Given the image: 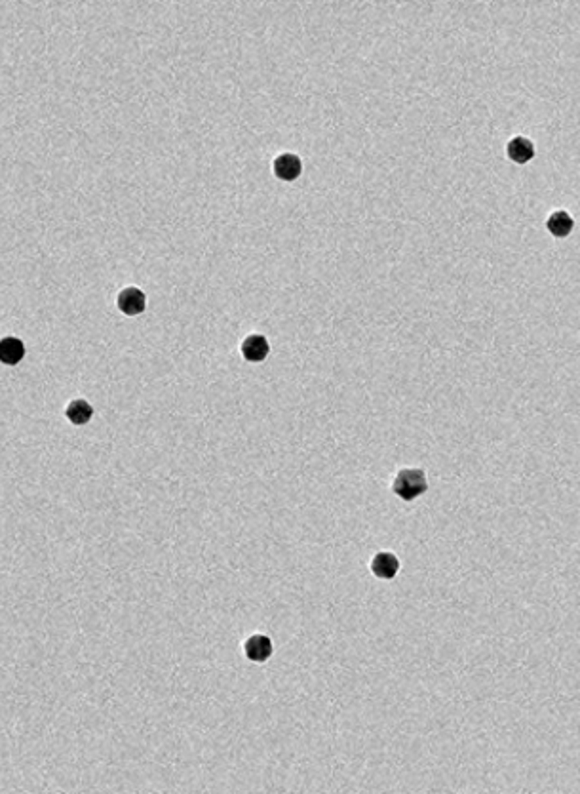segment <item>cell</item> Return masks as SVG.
Returning a JSON list of instances; mask_svg holds the SVG:
<instances>
[{
	"instance_id": "6da1fadb",
	"label": "cell",
	"mask_w": 580,
	"mask_h": 794,
	"mask_svg": "<svg viewBox=\"0 0 580 794\" xmlns=\"http://www.w3.org/2000/svg\"><path fill=\"white\" fill-rule=\"evenodd\" d=\"M426 489H428V482H426L425 471L421 468H402L394 478L392 484V491L398 497H402L404 501H413L418 496H423Z\"/></svg>"
},
{
	"instance_id": "7a4b0ae2",
	"label": "cell",
	"mask_w": 580,
	"mask_h": 794,
	"mask_svg": "<svg viewBox=\"0 0 580 794\" xmlns=\"http://www.w3.org/2000/svg\"><path fill=\"white\" fill-rule=\"evenodd\" d=\"M303 171V162L293 153H282L274 160V176L282 181H295Z\"/></svg>"
},
{
	"instance_id": "3957f363",
	"label": "cell",
	"mask_w": 580,
	"mask_h": 794,
	"mask_svg": "<svg viewBox=\"0 0 580 794\" xmlns=\"http://www.w3.org/2000/svg\"><path fill=\"white\" fill-rule=\"evenodd\" d=\"M244 652L249 661L265 663L272 655V640L267 634H253L244 642Z\"/></svg>"
},
{
	"instance_id": "277c9868",
	"label": "cell",
	"mask_w": 580,
	"mask_h": 794,
	"mask_svg": "<svg viewBox=\"0 0 580 794\" xmlns=\"http://www.w3.org/2000/svg\"><path fill=\"white\" fill-rule=\"evenodd\" d=\"M270 353V345L265 335L253 333L242 343V355L248 362H262Z\"/></svg>"
},
{
	"instance_id": "5b68a950",
	"label": "cell",
	"mask_w": 580,
	"mask_h": 794,
	"mask_svg": "<svg viewBox=\"0 0 580 794\" xmlns=\"http://www.w3.org/2000/svg\"><path fill=\"white\" fill-rule=\"evenodd\" d=\"M371 572L379 579H392L400 572V560H398L396 554L386 553V551L377 553L371 560Z\"/></svg>"
},
{
	"instance_id": "8992f818",
	"label": "cell",
	"mask_w": 580,
	"mask_h": 794,
	"mask_svg": "<svg viewBox=\"0 0 580 794\" xmlns=\"http://www.w3.org/2000/svg\"><path fill=\"white\" fill-rule=\"evenodd\" d=\"M118 309L127 316H135L145 311V293L139 288H126L118 296Z\"/></svg>"
},
{
	"instance_id": "52a82bcc",
	"label": "cell",
	"mask_w": 580,
	"mask_h": 794,
	"mask_svg": "<svg viewBox=\"0 0 580 794\" xmlns=\"http://www.w3.org/2000/svg\"><path fill=\"white\" fill-rule=\"evenodd\" d=\"M506 153H508V156L514 162L527 164L535 156V145H533L531 139L524 137V135H516L506 145Z\"/></svg>"
},
{
	"instance_id": "ba28073f",
	"label": "cell",
	"mask_w": 580,
	"mask_h": 794,
	"mask_svg": "<svg viewBox=\"0 0 580 794\" xmlns=\"http://www.w3.org/2000/svg\"><path fill=\"white\" fill-rule=\"evenodd\" d=\"M23 356H25V345L22 339L6 337L0 341V362H4L8 366H15L23 360Z\"/></svg>"
},
{
	"instance_id": "9c48e42d",
	"label": "cell",
	"mask_w": 580,
	"mask_h": 794,
	"mask_svg": "<svg viewBox=\"0 0 580 794\" xmlns=\"http://www.w3.org/2000/svg\"><path fill=\"white\" fill-rule=\"evenodd\" d=\"M546 227H548V231H550L554 236L563 238V236H567V234L573 231L574 221L569 213L563 212V210H558V212L550 213V217L546 220Z\"/></svg>"
},
{
	"instance_id": "30bf717a",
	"label": "cell",
	"mask_w": 580,
	"mask_h": 794,
	"mask_svg": "<svg viewBox=\"0 0 580 794\" xmlns=\"http://www.w3.org/2000/svg\"><path fill=\"white\" fill-rule=\"evenodd\" d=\"M92 415H93L92 406L88 404L86 400H82V398L72 400L71 404H69V408H67V418H69V421L75 423V425H84V423H88V421L92 419Z\"/></svg>"
}]
</instances>
